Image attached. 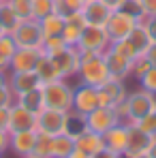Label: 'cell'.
<instances>
[{
	"mask_svg": "<svg viewBox=\"0 0 156 158\" xmlns=\"http://www.w3.org/2000/svg\"><path fill=\"white\" fill-rule=\"evenodd\" d=\"M109 75L107 62H105L103 53H90V52H81V62H79V71H77V81L92 85V88H101Z\"/></svg>",
	"mask_w": 156,
	"mask_h": 158,
	"instance_id": "obj_1",
	"label": "cell"
},
{
	"mask_svg": "<svg viewBox=\"0 0 156 158\" xmlns=\"http://www.w3.org/2000/svg\"><path fill=\"white\" fill-rule=\"evenodd\" d=\"M41 90H43L45 107L58 109V111H71L73 109V90H75V85L71 83V79H56V81H49V83H43Z\"/></svg>",
	"mask_w": 156,
	"mask_h": 158,
	"instance_id": "obj_2",
	"label": "cell"
},
{
	"mask_svg": "<svg viewBox=\"0 0 156 158\" xmlns=\"http://www.w3.org/2000/svg\"><path fill=\"white\" fill-rule=\"evenodd\" d=\"M126 118H124V124H139L148 113H152L156 109V94L139 88V90H133L129 92L126 101Z\"/></svg>",
	"mask_w": 156,
	"mask_h": 158,
	"instance_id": "obj_3",
	"label": "cell"
},
{
	"mask_svg": "<svg viewBox=\"0 0 156 158\" xmlns=\"http://www.w3.org/2000/svg\"><path fill=\"white\" fill-rule=\"evenodd\" d=\"M13 41L17 47H34V49H41L45 36H43V30H41V24L39 19H22L15 30L11 32Z\"/></svg>",
	"mask_w": 156,
	"mask_h": 158,
	"instance_id": "obj_4",
	"label": "cell"
},
{
	"mask_svg": "<svg viewBox=\"0 0 156 158\" xmlns=\"http://www.w3.org/2000/svg\"><path fill=\"white\" fill-rule=\"evenodd\" d=\"M109 45H111V41H109V36H107L103 26H86L75 47H77L79 52L105 53L109 49Z\"/></svg>",
	"mask_w": 156,
	"mask_h": 158,
	"instance_id": "obj_5",
	"label": "cell"
},
{
	"mask_svg": "<svg viewBox=\"0 0 156 158\" xmlns=\"http://www.w3.org/2000/svg\"><path fill=\"white\" fill-rule=\"evenodd\" d=\"M49 58L56 62V66H58L62 79L77 77L79 62H81V52H79L75 45H66V47H62L60 52H56L53 56H49Z\"/></svg>",
	"mask_w": 156,
	"mask_h": 158,
	"instance_id": "obj_6",
	"label": "cell"
},
{
	"mask_svg": "<svg viewBox=\"0 0 156 158\" xmlns=\"http://www.w3.org/2000/svg\"><path fill=\"white\" fill-rule=\"evenodd\" d=\"M139 22L135 19V17H130L126 15L124 11H120V9H116V11H111V15H109V19H107V24H105V32H107V36H109V41L113 43V41H122V39H126L130 34V30L137 26Z\"/></svg>",
	"mask_w": 156,
	"mask_h": 158,
	"instance_id": "obj_7",
	"label": "cell"
},
{
	"mask_svg": "<svg viewBox=\"0 0 156 158\" xmlns=\"http://www.w3.org/2000/svg\"><path fill=\"white\" fill-rule=\"evenodd\" d=\"M64 122H66V111H58L45 107L41 113H36V131L43 135H62L64 132Z\"/></svg>",
	"mask_w": 156,
	"mask_h": 158,
	"instance_id": "obj_8",
	"label": "cell"
},
{
	"mask_svg": "<svg viewBox=\"0 0 156 158\" xmlns=\"http://www.w3.org/2000/svg\"><path fill=\"white\" fill-rule=\"evenodd\" d=\"M86 122H88V131H94L99 135H105L109 128H113L116 124H122L116 109L113 107H96L94 111H90L86 115Z\"/></svg>",
	"mask_w": 156,
	"mask_h": 158,
	"instance_id": "obj_9",
	"label": "cell"
},
{
	"mask_svg": "<svg viewBox=\"0 0 156 158\" xmlns=\"http://www.w3.org/2000/svg\"><path fill=\"white\" fill-rule=\"evenodd\" d=\"M96 107H101L99 88H92V85H86V83H77L75 90H73V111H77L81 115H88Z\"/></svg>",
	"mask_w": 156,
	"mask_h": 158,
	"instance_id": "obj_10",
	"label": "cell"
},
{
	"mask_svg": "<svg viewBox=\"0 0 156 158\" xmlns=\"http://www.w3.org/2000/svg\"><path fill=\"white\" fill-rule=\"evenodd\" d=\"M126 96H129V88H126V81L122 79L109 77L99 88V98L103 107H118L120 103L126 101Z\"/></svg>",
	"mask_w": 156,
	"mask_h": 158,
	"instance_id": "obj_11",
	"label": "cell"
},
{
	"mask_svg": "<svg viewBox=\"0 0 156 158\" xmlns=\"http://www.w3.org/2000/svg\"><path fill=\"white\" fill-rule=\"evenodd\" d=\"M126 128H129V135H126V152H124L122 158H130V156H135V154L148 152V148L152 145L154 137L148 135L143 128H139L137 124H126Z\"/></svg>",
	"mask_w": 156,
	"mask_h": 158,
	"instance_id": "obj_12",
	"label": "cell"
},
{
	"mask_svg": "<svg viewBox=\"0 0 156 158\" xmlns=\"http://www.w3.org/2000/svg\"><path fill=\"white\" fill-rule=\"evenodd\" d=\"M43 56L41 49H34V47H17L13 58H11V64H9V73H24V71H34L39 58Z\"/></svg>",
	"mask_w": 156,
	"mask_h": 158,
	"instance_id": "obj_13",
	"label": "cell"
},
{
	"mask_svg": "<svg viewBox=\"0 0 156 158\" xmlns=\"http://www.w3.org/2000/svg\"><path fill=\"white\" fill-rule=\"evenodd\" d=\"M36 137H39V131H36V128H32V131L11 132V139H9V152H13L17 158L30 156L32 150H34Z\"/></svg>",
	"mask_w": 156,
	"mask_h": 158,
	"instance_id": "obj_14",
	"label": "cell"
},
{
	"mask_svg": "<svg viewBox=\"0 0 156 158\" xmlns=\"http://www.w3.org/2000/svg\"><path fill=\"white\" fill-rule=\"evenodd\" d=\"M36 128V115L30 113L28 109L19 107L17 103L9 107V122H6V131L17 132V131H32Z\"/></svg>",
	"mask_w": 156,
	"mask_h": 158,
	"instance_id": "obj_15",
	"label": "cell"
},
{
	"mask_svg": "<svg viewBox=\"0 0 156 158\" xmlns=\"http://www.w3.org/2000/svg\"><path fill=\"white\" fill-rule=\"evenodd\" d=\"M81 15L88 26H105L111 15V9L103 0H86L81 6Z\"/></svg>",
	"mask_w": 156,
	"mask_h": 158,
	"instance_id": "obj_16",
	"label": "cell"
},
{
	"mask_svg": "<svg viewBox=\"0 0 156 158\" xmlns=\"http://www.w3.org/2000/svg\"><path fill=\"white\" fill-rule=\"evenodd\" d=\"M9 88L17 94H24V92H30V90H36L41 88V79L36 77L34 71H24V73H9Z\"/></svg>",
	"mask_w": 156,
	"mask_h": 158,
	"instance_id": "obj_17",
	"label": "cell"
},
{
	"mask_svg": "<svg viewBox=\"0 0 156 158\" xmlns=\"http://www.w3.org/2000/svg\"><path fill=\"white\" fill-rule=\"evenodd\" d=\"M103 56H105V62H107V69H109V75L113 79L126 81V79L130 77V66H133L130 60H126V58L120 56V53H116L113 49H107Z\"/></svg>",
	"mask_w": 156,
	"mask_h": 158,
	"instance_id": "obj_18",
	"label": "cell"
},
{
	"mask_svg": "<svg viewBox=\"0 0 156 158\" xmlns=\"http://www.w3.org/2000/svg\"><path fill=\"white\" fill-rule=\"evenodd\" d=\"M126 135H129L126 124H116L113 128H109V131L103 135L105 137V148L111 150L113 154L124 156V152H126Z\"/></svg>",
	"mask_w": 156,
	"mask_h": 158,
	"instance_id": "obj_19",
	"label": "cell"
},
{
	"mask_svg": "<svg viewBox=\"0 0 156 158\" xmlns=\"http://www.w3.org/2000/svg\"><path fill=\"white\" fill-rule=\"evenodd\" d=\"M86 26H88V24H86L81 11H77V13H73V15H69V17L64 19V30H62L60 36L64 39L66 45H77L79 36H81V32H83Z\"/></svg>",
	"mask_w": 156,
	"mask_h": 158,
	"instance_id": "obj_20",
	"label": "cell"
},
{
	"mask_svg": "<svg viewBox=\"0 0 156 158\" xmlns=\"http://www.w3.org/2000/svg\"><path fill=\"white\" fill-rule=\"evenodd\" d=\"M75 148L81 150L83 154L92 156V154L105 150V137L99 135V132H94V131H86L83 135H79L77 139H75Z\"/></svg>",
	"mask_w": 156,
	"mask_h": 158,
	"instance_id": "obj_21",
	"label": "cell"
},
{
	"mask_svg": "<svg viewBox=\"0 0 156 158\" xmlns=\"http://www.w3.org/2000/svg\"><path fill=\"white\" fill-rule=\"evenodd\" d=\"M126 39H129L130 45H133V49H135V53H137V58H139V56H143V53L148 52V47L154 43L143 22H139L137 26L133 28V30H130V34L126 36Z\"/></svg>",
	"mask_w": 156,
	"mask_h": 158,
	"instance_id": "obj_22",
	"label": "cell"
},
{
	"mask_svg": "<svg viewBox=\"0 0 156 158\" xmlns=\"http://www.w3.org/2000/svg\"><path fill=\"white\" fill-rule=\"evenodd\" d=\"M15 103L19 107L28 109L30 113H41L45 109V101H43V90L36 88V90H30V92H24V94H17L15 96Z\"/></svg>",
	"mask_w": 156,
	"mask_h": 158,
	"instance_id": "obj_23",
	"label": "cell"
},
{
	"mask_svg": "<svg viewBox=\"0 0 156 158\" xmlns=\"http://www.w3.org/2000/svg\"><path fill=\"white\" fill-rule=\"evenodd\" d=\"M34 73H36V77L41 79V83H49V81H56V79H62L56 62H53L49 56H45V53L39 58V62L34 66Z\"/></svg>",
	"mask_w": 156,
	"mask_h": 158,
	"instance_id": "obj_24",
	"label": "cell"
},
{
	"mask_svg": "<svg viewBox=\"0 0 156 158\" xmlns=\"http://www.w3.org/2000/svg\"><path fill=\"white\" fill-rule=\"evenodd\" d=\"M88 131V122H86V115H81L77 111H66V122H64V135L77 139L79 135Z\"/></svg>",
	"mask_w": 156,
	"mask_h": 158,
	"instance_id": "obj_25",
	"label": "cell"
},
{
	"mask_svg": "<svg viewBox=\"0 0 156 158\" xmlns=\"http://www.w3.org/2000/svg\"><path fill=\"white\" fill-rule=\"evenodd\" d=\"M75 150V139L69 135H56L52 137V158H66Z\"/></svg>",
	"mask_w": 156,
	"mask_h": 158,
	"instance_id": "obj_26",
	"label": "cell"
},
{
	"mask_svg": "<svg viewBox=\"0 0 156 158\" xmlns=\"http://www.w3.org/2000/svg\"><path fill=\"white\" fill-rule=\"evenodd\" d=\"M41 24V30H43V36H60L62 30H64V17H60L58 13H49L45 17L39 19Z\"/></svg>",
	"mask_w": 156,
	"mask_h": 158,
	"instance_id": "obj_27",
	"label": "cell"
},
{
	"mask_svg": "<svg viewBox=\"0 0 156 158\" xmlns=\"http://www.w3.org/2000/svg\"><path fill=\"white\" fill-rule=\"evenodd\" d=\"M19 22H22V19L15 15V11H13L6 2H0V26L4 28V32H6V34H11Z\"/></svg>",
	"mask_w": 156,
	"mask_h": 158,
	"instance_id": "obj_28",
	"label": "cell"
},
{
	"mask_svg": "<svg viewBox=\"0 0 156 158\" xmlns=\"http://www.w3.org/2000/svg\"><path fill=\"white\" fill-rule=\"evenodd\" d=\"M83 2H86V0H53V13H58L60 17L66 19L69 15L81 11Z\"/></svg>",
	"mask_w": 156,
	"mask_h": 158,
	"instance_id": "obj_29",
	"label": "cell"
},
{
	"mask_svg": "<svg viewBox=\"0 0 156 158\" xmlns=\"http://www.w3.org/2000/svg\"><path fill=\"white\" fill-rule=\"evenodd\" d=\"M30 156H34V158H52V137L39 132L36 143H34V150H32Z\"/></svg>",
	"mask_w": 156,
	"mask_h": 158,
	"instance_id": "obj_30",
	"label": "cell"
},
{
	"mask_svg": "<svg viewBox=\"0 0 156 158\" xmlns=\"http://www.w3.org/2000/svg\"><path fill=\"white\" fill-rule=\"evenodd\" d=\"M120 11H124L126 15L135 17L137 22H145V19H148V15H145L143 6H141V0H124V2L120 4Z\"/></svg>",
	"mask_w": 156,
	"mask_h": 158,
	"instance_id": "obj_31",
	"label": "cell"
},
{
	"mask_svg": "<svg viewBox=\"0 0 156 158\" xmlns=\"http://www.w3.org/2000/svg\"><path fill=\"white\" fill-rule=\"evenodd\" d=\"M6 4L15 11V15H17L19 19H32V17H34L30 0H6Z\"/></svg>",
	"mask_w": 156,
	"mask_h": 158,
	"instance_id": "obj_32",
	"label": "cell"
},
{
	"mask_svg": "<svg viewBox=\"0 0 156 158\" xmlns=\"http://www.w3.org/2000/svg\"><path fill=\"white\" fill-rule=\"evenodd\" d=\"M109 49H113L116 53H120V56H124L126 60H135L137 58V53H135V49H133V45L129 43V39H122V41H113L111 45H109Z\"/></svg>",
	"mask_w": 156,
	"mask_h": 158,
	"instance_id": "obj_33",
	"label": "cell"
},
{
	"mask_svg": "<svg viewBox=\"0 0 156 158\" xmlns=\"http://www.w3.org/2000/svg\"><path fill=\"white\" fill-rule=\"evenodd\" d=\"M30 4H32L34 19H41V17L53 13V0H30Z\"/></svg>",
	"mask_w": 156,
	"mask_h": 158,
	"instance_id": "obj_34",
	"label": "cell"
},
{
	"mask_svg": "<svg viewBox=\"0 0 156 158\" xmlns=\"http://www.w3.org/2000/svg\"><path fill=\"white\" fill-rule=\"evenodd\" d=\"M62 47H66V43H64L62 36H47L43 41V45H41V52L45 53V56H53L56 52H60Z\"/></svg>",
	"mask_w": 156,
	"mask_h": 158,
	"instance_id": "obj_35",
	"label": "cell"
},
{
	"mask_svg": "<svg viewBox=\"0 0 156 158\" xmlns=\"http://www.w3.org/2000/svg\"><path fill=\"white\" fill-rule=\"evenodd\" d=\"M150 66H152V64L145 60V56H139V58H135V60H133V66H130V77H135L137 81H139V79L143 77V73H145Z\"/></svg>",
	"mask_w": 156,
	"mask_h": 158,
	"instance_id": "obj_36",
	"label": "cell"
},
{
	"mask_svg": "<svg viewBox=\"0 0 156 158\" xmlns=\"http://www.w3.org/2000/svg\"><path fill=\"white\" fill-rule=\"evenodd\" d=\"M139 85H141L143 90L156 94V66H150V69L143 73V77L139 79Z\"/></svg>",
	"mask_w": 156,
	"mask_h": 158,
	"instance_id": "obj_37",
	"label": "cell"
},
{
	"mask_svg": "<svg viewBox=\"0 0 156 158\" xmlns=\"http://www.w3.org/2000/svg\"><path fill=\"white\" fill-rule=\"evenodd\" d=\"M139 128H143V131L148 132V135H152V137H156V109L152 111V113H148L139 124H137Z\"/></svg>",
	"mask_w": 156,
	"mask_h": 158,
	"instance_id": "obj_38",
	"label": "cell"
},
{
	"mask_svg": "<svg viewBox=\"0 0 156 158\" xmlns=\"http://www.w3.org/2000/svg\"><path fill=\"white\" fill-rule=\"evenodd\" d=\"M11 105H15V92L6 83L0 88V107H11Z\"/></svg>",
	"mask_w": 156,
	"mask_h": 158,
	"instance_id": "obj_39",
	"label": "cell"
},
{
	"mask_svg": "<svg viewBox=\"0 0 156 158\" xmlns=\"http://www.w3.org/2000/svg\"><path fill=\"white\" fill-rule=\"evenodd\" d=\"M141 6H143L148 17H154L156 15V0H141Z\"/></svg>",
	"mask_w": 156,
	"mask_h": 158,
	"instance_id": "obj_40",
	"label": "cell"
},
{
	"mask_svg": "<svg viewBox=\"0 0 156 158\" xmlns=\"http://www.w3.org/2000/svg\"><path fill=\"white\" fill-rule=\"evenodd\" d=\"M143 24H145V28H148V32H150L152 41L156 43V15H154V17H148V19L143 22Z\"/></svg>",
	"mask_w": 156,
	"mask_h": 158,
	"instance_id": "obj_41",
	"label": "cell"
},
{
	"mask_svg": "<svg viewBox=\"0 0 156 158\" xmlns=\"http://www.w3.org/2000/svg\"><path fill=\"white\" fill-rule=\"evenodd\" d=\"M9 139H11V132L2 128V131H0V150L9 152Z\"/></svg>",
	"mask_w": 156,
	"mask_h": 158,
	"instance_id": "obj_42",
	"label": "cell"
},
{
	"mask_svg": "<svg viewBox=\"0 0 156 158\" xmlns=\"http://www.w3.org/2000/svg\"><path fill=\"white\" fill-rule=\"evenodd\" d=\"M143 56H145V60H148L152 66H156V43H152V45L148 47V52L143 53Z\"/></svg>",
	"mask_w": 156,
	"mask_h": 158,
	"instance_id": "obj_43",
	"label": "cell"
},
{
	"mask_svg": "<svg viewBox=\"0 0 156 158\" xmlns=\"http://www.w3.org/2000/svg\"><path fill=\"white\" fill-rule=\"evenodd\" d=\"M90 158H122V156H120V154H113L111 150H107V148H105V150H101V152L92 154Z\"/></svg>",
	"mask_w": 156,
	"mask_h": 158,
	"instance_id": "obj_44",
	"label": "cell"
},
{
	"mask_svg": "<svg viewBox=\"0 0 156 158\" xmlns=\"http://www.w3.org/2000/svg\"><path fill=\"white\" fill-rule=\"evenodd\" d=\"M6 122H9V107H0V128L6 131Z\"/></svg>",
	"mask_w": 156,
	"mask_h": 158,
	"instance_id": "obj_45",
	"label": "cell"
},
{
	"mask_svg": "<svg viewBox=\"0 0 156 158\" xmlns=\"http://www.w3.org/2000/svg\"><path fill=\"white\" fill-rule=\"evenodd\" d=\"M103 2L111 9V11H116V9H120V4H122L124 0H103Z\"/></svg>",
	"mask_w": 156,
	"mask_h": 158,
	"instance_id": "obj_46",
	"label": "cell"
},
{
	"mask_svg": "<svg viewBox=\"0 0 156 158\" xmlns=\"http://www.w3.org/2000/svg\"><path fill=\"white\" fill-rule=\"evenodd\" d=\"M66 158H90V156H88V154H83L81 150H77V148H75V150H73V152H71Z\"/></svg>",
	"mask_w": 156,
	"mask_h": 158,
	"instance_id": "obj_47",
	"label": "cell"
},
{
	"mask_svg": "<svg viewBox=\"0 0 156 158\" xmlns=\"http://www.w3.org/2000/svg\"><path fill=\"white\" fill-rule=\"evenodd\" d=\"M148 156H150V158H156V137H154V141H152V145L148 148Z\"/></svg>",
	"mask_w": 156,
	"mask_h": 158,
	"instance_id": "obj_48",
	"label": "cell"
},
{
	"mask_svg": "<svg viewBox=\"0 0 156 158\" xmlns=\"http://www.w3.org/2000/svg\"><path fill=\"white\" fill-rule=\"evenodd\" d=\"M6 75H9V73H0V88L9 83V77H6Z\"/></svg>",
	"mask_w": 156,
	"mask_h": 158,
	"instance_id": "obj_49",
	"label": "cell"
},
{
	"mask_svg": "<svg viewBox=\"0 0 156 158\" xmlns=\"http://www.w3.org/2000/svg\"><path fill=\"white\" fill-rule=\"evenodd\" d=\"M130 158H150V156H148V152H143V154H135V156H130Z\"/></svg>",
	"mask_w": 156,
	"mask_h": 158,
	"instance_id": "obj_50",
	"label": "cell"
},
{
	"mask_svg": "<svg viewBox=\"0 0 156 158\" xmlns=\"http://www.w3.org/2000/svg\"><path fill=\"white\" fill-rule=\"evenodd\" d=\"M4 34H6V32H4V28L0 26V36H4Z\"/></svg>",
	"mask_w": 156,
	"mask_h": 158,
	"instance_id": "obj_51",
	"label": "cell"
},
{
	"mask_svg": "<svg viewBox=\"0 0 156 158\" xmlns=\"http://www.w3.org/2000/svg\"><path fill=\"white\" fill-rule=\"evenodd\" d=\"M4 154H6V152H4V150H0V158H2V156H4Z\"/></svg>",
	"mask_w": 156,
	"mask_h": 158,
	"instance_id": "obj_52",
	"label": "cell"
},
{
	"mask_svg": "<svg viewBox=\"0 0 156 158\" xmlns=\"http://www.w3.org/2000/svg\"><path fill=\"white\" fill-rule=\"evenodd\" d=\"M24 158H34V156H24Z\"/></svg>",
	"mask_w": 156,
	"mask_h": 158,
	"instance_id": "obj_53",
	"label": "cell"
},
{
	"mask_svg": "<svg viewBox=\"0 0 156 158\" xmlns=\"http://www.w3.org/2000/svg\"><path fill=\"white\" fill-rule=\"evenodd\" d=\"M0 2H6V0H0Z\"/></svg>",
	"mask_w": 156,
	"mask_h": 158,
	"instance_id": "obj_54",
	"label": "cell"
},
{
	"mask_svg": "<svg viewBox=\"0 0 156 158\" xmlns=\"http://www.w3.org/2000/svg\"><path fill=\"white\" fill-rule=\"evenodd\" d=\"M0 131H2V128H0Z\"/></svg>",
	"mask_w": 156,
	"mask_h": 158,
	"instance_id": "obj_55",
	"label": "cell"
}]
</instances>
